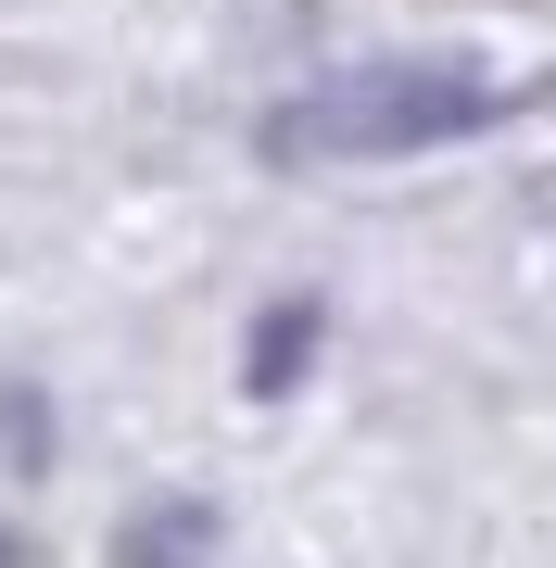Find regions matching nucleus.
Wrapping results in <instances>:
<instances>
[{
  "mask_svg": "<svg viewBox=\"0 0 556 568\" xmlns=\"http://www.w3.org/2000/svg\"><path fill=\"white\" fill-rule=\"evenodd\" d=\"M0 455H13V467H39V405H26V392L0 405Z\"/></svg>",
  "mask_w": 556,
  "mask_h": 568,
  "instance_id": "4",
  "label": "nucleus"
},
{
  "mask_svg": "<svg viewBox=\"0 0 556 568\" xmlns=\"http://www.w3.org/2000/svg\"><path fill=\"white\" fill-rule=\"evenodd\" d=\"M165 530H140V544H127V568H203V544H215V518L203 506H152Z\"/></svg>",
  "mask_w": 556,
  "mask_h": 568,
  "instance_id": "3",
  "label": "nucleus"
},
{
  "mask_svg": "<svg viewBox=\"0 0 556 568\" xmlns=\"http://www.w3.org/2000/svg\"><path fill=\"white\" fill-rule=\"evenodd\" d=\"M518 89L481 77V63H354V77H316L253 126L279 164H405V152H443V140H481L506 126Z\"/></svg>",
  "mask_w": 556,
  "mask_h": 568,
  "instance_id": "1",
  "label": "nucleus"
},
{
  "mask_svg": "<svg viewBox=\"0 0 556 568\" xmlns=\"http://www.w3.org/2000/svg\"><path fill=\"white\" fill-rule=\"evenodd\" d=\"M316 328H330V304H279L266 316V342H253V392H291L316 366Z\"/></svg>",
  "mask_w": 556,
  "mask_h": 568,
  "instance_id": "2",
  "label": "nucleus"
}]
</instances>
